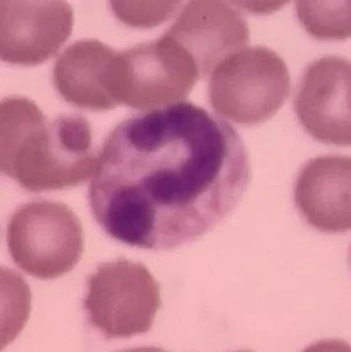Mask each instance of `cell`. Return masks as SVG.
<instances>
[{
    "mask_svg": "<svg viewBox=\"0 0 351 352\" xmlns=\"http://www.w3.org/2000/svg\"><path fill=\"white\" fill-rule=\"evenodd\" d=\"M251 175L247 150L233 126L182 100L127 118L111 131L96 153L88 199L111 238L171 250L226 219Z\"/></svg>",
    "mask_w": 351,
    "mask_h": 352,
    "instance_id": "obj_1",
    "label": "cell"
},
{
    "mask_svg": "<svg viewBox=\"0 0 351 352\" xmlns=\"http://www.w3.org/2000/svg\"><path fill=\"white\" fill-rule=\"evenodd\" d=\"M92 129L78 115L50 119L31 100L10 96L0 104V164L30 192L76 186L93 173Z\"/></svg>",
    "mask_w": 351,
    "mask_h": 352,
    "instance_id": "obj_2",
    "label": "cell"
},
{
    "mask_svg": "<svg viewBox=\"0 0 351 352\" xmlns=\"http://www.w3.org/2000/svg\"><path fill=\"white\" fill-rule=\"evenodd\" d=\"M209 103L223 118L252 126L275 115L288 97L290 78L283 58L261 45L242 48L210 73Z\"/></svg>",
    "mask_w": 351,
    "mask_h": 352,
    "instance_id": "obj_3",
    "label": "cell"
},
{
    "mask_svg": "<svg viewBox=\"0 0 351 352\" xmlns=\"http://www.w3.org/2000/svg\"><path fill=\"white\" fill-rule=\"evenodd\" d=\"M6 241L14 263L25 273L52 279L71 271L84 250L82 224L65 204L35 200L19 206L7 225Z\"/></svg>",
    "mask_w": 351,
    "mask_h": 352,
    "instance_id": "obj_4",
    "label": "cell"
},
{
    "mask_svg": "<svg viewBox=\"0 0 351 352\" xmlns=\"http://www.w3.org/2000/svg\"><path fill=\"white\" fill-rule=\"evenodd\" d=\"M87 286L88 321L107 339L147 333L162 304L159 283L148 268L123 258L98 265Z\"/></svg>",
    "mask_w": 351,
    "mask_h": 352,
    "instance_id": "obj_5",
    "label": "cell"
},
{
    "mask_svg": "<svg viewBox=\"0 0 351 352\" xmlns=\"http://www.w3.org/2000/svg\"><path fill=\"white\" fill-rule=\"evenodd\" d=\"M121 104L149 111L185 99L200 74L188 52L167 32L121 52Z\"/></svg>",
    "mask_w": 351,
    "mask_h": 352,
    "instance_id": "obj_6",
    "label": "cell"
},
{
    "mask_svg": "<svg viewBox=\"0 0 351 352\" xmlns=\"http://www.w3.org/2000/svg\"><path fill=\"white\" fill-rule=\"evenodd\" d=\"M350 61L341 56H323L305 68L294 108L303 128L316 140L350 144Z\"/></svg>",
    "mask_w": 351,
    "mask_h": 352,
    "instance_id": "obj_7",
    "label": "cell"
},
{
    "mask_svg": "<svg viewBox=\"0 0 351 352\" xmlns=\"http://www.w3.org/2000/svg\"><path fill=\"white\" fill-rule=\"evenodd\" d=\"M73 25V10L67 1L1 0V59L13 65L42 63L59 50Z\"/></svg>",
    "mask_w": 351,
    "mask_h": 352,
    "instance_id": "obj_8",
    "label": "cell"
},
{
    "mask_svg": "<svg viewBox=\"0 0 351 352\" xmlns=\"http://www.w3.org/2000/svg\"><path fill=\"white\" fill-rule=\"evenodd\" d=\"M120 72V52L98 40L85 38L72 43L57 58L52 80L66 102L103 111L121 104Z\"/></svg>",
    "mask_w": 351,
    "mask_h": 352,
    "instance_id": "obj_9",
    "label": "cell"
},
{
    "mask_svg": "<svg viewBox=\"0 0 351 352\" xmlns=\"http://www.w3.org/2000/svg\"><path fill=\"white\" fill-rule=\"evenodd\" d=\"M166 32L191 56L201 77L249 41L246 19L224 1H191Z\"/></svg>",
    "mask_w": 351,
    "mask_h": 352,
    "instance_id": "obj_10",
    "label": "cell"
},
{
    "mask_svg": "<svg viewBox=\"0 0 351 352\" xmlns=\"http://www.w3.org/2000/svg\"><path fill=\"white\" fill-rule=\"evenodd\" d=\"M351 158L326 155L307 162L294 185V200L306 221L327 233L351 227Z\"/></svg>",
    "mask_w": 351,
    "mask_h": 352,
    "instance_id": "obj_11",
    "label": "cell"
},
{
    "mask_svg": "<svg viewBox=\"0 0 351 352\" xmlns=\"http://www.w3.org/2000/svg\"><path fill=\"white\" fill-rule=\"evenodd\" d=\"M350 1H297L296 12L306 30L319 39H344L350 35Z\"/></svg>",
    "mask_w": 351,
    "mask_h": 352,
    "instance_id": "obj_12",
    "label": "cell"
},
{
    "mask_svg": "<svg viewBox=\"0 0 351 352\" xmlns=\"http://www.w3.org/2000/svg\"><path fill=\"white\" fill-rule=\"evenodd\" d=\"M180 1H111V8L122 23L133 28H153L169 19Z\"/></svg>",
    "mask_w": 351,
    "mask_h": 352,
    "instance_id": "obj_13",
    "label": "cell"
}]
</instances>
